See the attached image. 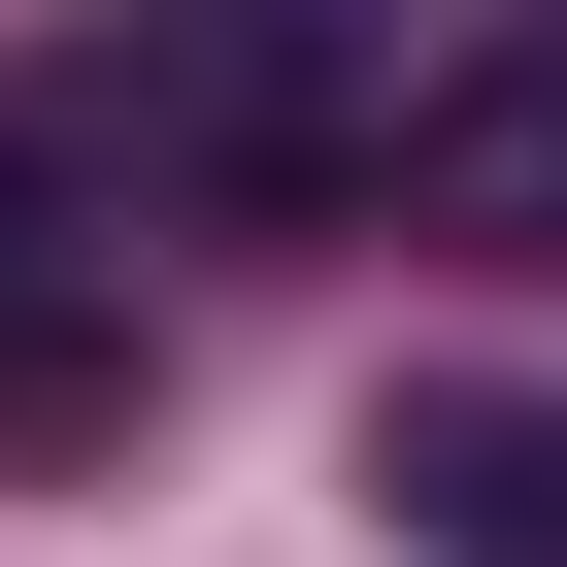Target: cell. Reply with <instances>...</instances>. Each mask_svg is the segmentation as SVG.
<instances>
[{
    "mask_svg": "<svg viewBox=\"0 0 567 567\" xmlns=\"http://www.w3.org/2000/svg\"><path fill=\"white\" fill-rule=\"evenodd\" d=\"M368 501H401V567H567V401H368Z\"/></svg>",
    "mask_w": 567,
    "mask_h": 567,
    "instance_id": "1",
    "label": "cell"
},
{
    "mask_svg": "<svg viewBox=\"0 0 567 567\" xmlns=\"http://www.w3.org/2000/svg\"><path fill=\"white\" fill-rule=\"evenodd\" d=\"M101 401H134V301H101V234L0 167V434H101Z\"/></svg>",
    "mask_w": 567,
    "mask_h": 567,
    "instance_id": "2",
    "label": "cell"
},
{
    "mask_svg": "<svg viewBox=\"0 0 567 567\" xmlns=\"http://www.w3.org/2000/svg\"><path fill=\"white\" fill-rule=\"evenodd\" d=\"M134 34H167V101H200V134H301V34H267V0H134Z\"/></svg>",
    "mask_w": 567,
    "mask_h": 567,
    "instance_id": "4",
    "label": "cell"
},
{
    "mask_svg": "<svg viewBox=\"0 0 567 567\" xmlns=\"http://www.w3.org/2000/svg\"><path fill=\"white\" fill-rule=\"evenodd\" d=\"M434 234H501V267H567V34L434 101Z\"/></svg>",
    "mask_w": 567,
    "mask_h": 567,
    "instance_id": "3",
    "label": "cell"
}]
</instances>
